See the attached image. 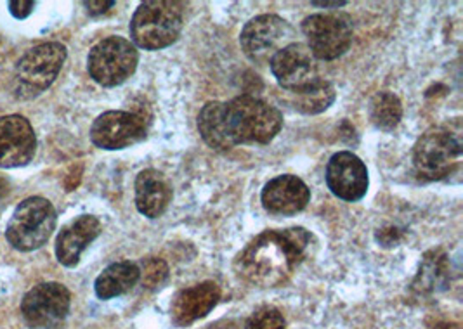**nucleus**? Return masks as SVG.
<instances>
[{
    "instance_id": "nucleus-18",
    "label": "nucleus",
    "mask_w": 463,
    "mask_h": 329,
    "mask_svg": "<svg viewBox=\"0 0 463 329\" xmlns=\"http://www.w3.org/2000/svg\"><path fill=\"white\" fill-rule=\"evenodd\" d=\"M170 202L172 187L162 172L155 168L139 172L136 179V206L141 215L147 219H158L167 212Z\"/></svg>"
},
{
    "instance_id": "nucleus-7",
    "label": "nucleus",
    "mask_w": 463,
    "mask_h": 329,
    "mask_svg": "<svg viewBox=\"0 0 463 329\" xmlns=\"http://www.w3.org/2000/svg\"><path fill=\"white\" fill-rule=\"evenodd\" d=\"M137 62L139 52L132 42L124 37H108L90 49L87 70L94 82L117 87L134 75Z\"/></svg>"
},
{
    "instance_id": "nucleus-19",
    "label": "nucleus",
    "mask_w": 463,
    "mask_h": 329,
    "mask_svg": "<svg viewBox=\"0 0 463 329\" xmlns=\"http://www.w3.org/2000/svg\"><path fill=\"white\" fill-rule=\"evenodd\" d=\"M141 279V268L134 262H115L99 274L96 279V295L101 300H109L120 295H126L127 291L134 288Z\"/></svg>"
},
{
    "instance_id": "nucleus-8",
    "label": "nucleus",
    "mask_w": 463,
    "mask_h": 329,
    "mask_svg": "<svg viewBox=\"0 0 463 329\" xmlns=\"http://www.w3.org/2000/svg\"><path fill=\"white\" fill-rule=\"evenodd\" d=\"M307 49L317 60L334 61L344 56L353 43V24L345 14H313L302 21Z\"/></svg>"
},
{
    "instance_id": "nucleus-3",
    "label": "nucleus",
    "mask_w": 463,
    "mask_h": 329,
    "mask_svg": "<svg viewBox=\"0 0 463 329\" xmlns=\"http://www.w3.org/2000/svg\"><path fill=\"white\" fill-rule=\"evenodd\" d=\"M184 2L175 0H147L134 13L130 21L132 43L160 51L179 39L184 26Z\"/></svg>"
},
{
    "instance_id": "nucleus-5",
    "label": "nucleus",
    "mask_w": 463,
    "mask_h": 329,
    "mask_svg": "<svg viewBox=\"0 0 463 329\" xmlns=\"http://www.w3.org/2000/svg\"><path fill=\"white\" fill-rule=\"evenodd\" d=\"M58 213L52 203L41 196L23 200L5 227L9 245L20 251L43 248L56 230Z\"/></svg>"
},
{
    "instance_id": "nucleus-2",
    "label": "nucleus",
    "mask_w": 463,
    "mask_h": 329,
    "mask_svg": "<svg viewBox=\"0 0 463 329\" xmlns=\"http://www.w3.org/2000/svg\"><path fill=\"white\" fill-rule=\"evenodd\" d=\"M224 118L234 146L269 145L283 127L281 111L253 96L224 103Z\"/></svg>"
},
{
    "instance_id": "nucleus-27",
    "label": "nucleus",
    "mask_w": 463,
    "mask_h": 329,
    "mask_svg": "<svg viewBox=\"0 0 463 329\" xmlns=\"http://www.w3.org/2000/svg\"><path fill=\"white\" fill-rule=\"evenodd\" d=\"M115 5L113 0H99V2H84V7L90 16H101Z\"/></svg>"
},
{
    "instance_id": "nucleus-26",
    "label": "nucleus",
    "mask_w": 463,
    "mask_h": 329,
    "mask_svg": "<svg viewBox=\"0 0 463 329\" xmlns=\"http://www.w3.org/2000/svg\"><path fill=\"white\" fill-rule=\"evenodd\" d=\"M37 4L35 2H26V0H23V2H9V7H11V14L14 16V18H18V20H24V18H28L32 13H33V7H35Z\"/></svg>"
},
{
    "instance_id": "nucleus-6",
    "label": "nucleus",
    "mask_w": 463,
    "mask_h": 329,
    "mask_svg": "<svg viewBox=\"0 0 463 329\" xmlns=\"http://www.w3.org/2000/svg\"><path fill=\"white\" fill-rule=\"evenodd\" d=\"M66 56V47L60 42H45L30 49L16 64V94L22 99L41 96L58 79Z\"/></svg>"
},
{
    "instance_id": "nucleus-11",
    "label": "nucleus",
    "mask_w": 463,
    "mask_h": 329,
    "mask_svg": "<svg viewBox=\"0 0 463 329\" xmlns=\"http://www.w3.org/2000/svg\"><path fill=\"white\" fill-rule=\"evenodd\" d=\"M146 122L141 115L130 111H106L90 127L92 145L117 151L146 139Z\"/></svg>"
},
{
    "instance_id": "nucleus-25",
    "label": "nucleus",
    "mask_w": 463,
    "mask_h": 329,
    "mask_svg": "<svg viewBox=\"0 0 463 329\" xmlns=\"http://www.w3.org/2000/svg\"><path fill=\"white\" fill-rule=\"evenodd\" d=\"M245 329H285V317L274 307H260L247 319Z\"/></svg>"
},
{
    "instance_id": "nucleus-28",
    "label": "nucleus",
    "mask_w": 463,
    "mask_h": 329,
    "mask_svg": "<svg viewBox=\"0 0 463 329\" xmlns=\"http://www.w3.org/2000/svg\"><path fill=\"white\" fill-rule=\"evenodd\" d=\"M9 193H11V183L4 175H0V203L9 196Z\"/></svg>"
},
{
    "instance_id": "nucleus-9",
    "label": "nucleus",
    "mask_w": 463,
    "mask_h": 329,
    "mask_svg": "<svg viewBox=\"0 0 463 329\" xmlns=\"http://www.w3.org/2000/svg\"><path fill=\"white\" fill-rule=\"evenodd\" d=\"M294 30L290 23L276 14H260L249 21L240 35L245 56L255 64H268L274 56L292 43Z\"/></svg>"
},
{
    "instance_id": "nucleus-20",
    "label": "nucleus",
    "mask_w": 463,
    "mask_h": 329,
    "mask_svg": "<svg viewBox=\"0 0 463 329\" xmlns=\"http://www.w3.org/2000/svg\"><path fill=\"white\" fill-rule=\"evenodd\" d=\"M198 130L212 149L230 151L234 147L226 127L224 103L221 101H211L202 108L198 115Z\"/></svg>"
},
{
    "instance_id": "nucleus-24",
    "label": "nucleus",
    "mask_w": 463,
    "mask_h": 329,
    "mask_svg": "<svg viewBox=\"0 0 463 329\" xmlns=\"http://www.w3.org/2000/svg\"><path fill=\"white\" fill-rule=\"evenodd\" d=\"M141 277H143V285L147 289L162 288L169 277V266L160 258H147L143 262Z\"/></svg>"
},
{
    "instance_id": "nucleus-22",
    "label": "nucleus",
    "mask_w": 463,
    "mask_h": 329,
    "mask_svg": "<svg viewBox=\"0 0 463 329\" xmlns=\"http://www.w3.org/2000/svg\"><path fill=\"white\" fill-rule=\"evenodd\" d=\"M370 120L382 132H391L400 125L402 118V104L392 92H379L372 98L368 106Z\"/></svg>"
},
{
    "instance_id": "nucleus-16",
    "label": "nucleus",
    "mask_w": 463,
    "mask_h": 329,
    "mask_svg": "<svg viewBox=\"0 0 463 329\" xmlns=\"http://www.w3.org/2000/svg\"><path fill=\"white\" fill-rule=\"evenodd\" d=\"M260 200L269 213L290 217L302 212L311 202V191L297 175L285 174L264 185Z\"/></svg>"
},
{
    "instance_id": "nucleus-10",
    "label": "nucleus",
    "mask_w": 463,
    "mask_h": 329,
    "mask_svg": "<svg viewBox=\"0 0 463 329\" xmlns=\"http://www.w3.org/2000/svg\"><path fill=\"white\" fill-rule=\"evenodd\" d=\"M71 293L61 283H43L23 296L24 323L33 329L58 328L70 314Z\"/></svg>"
},
{
    "instance_id": "nucleus-14",
    "label": "nucleus",
    "mask_w": 463,
    "mask_h": 329,
    "mask_svg": "<svg viewBox=\"0 0 463 329\" xmlns=\"http://www.w3.org/2000/svg\"><path fill=\"white\" fill-rule=\"evenodd\" d=\"M37 151V136L22 115L0 118V168H18L30 164Z\"/></svg>"
},
{
    "instance_id": "nucleus-12",
    "label": "nucleus",
    "mask_w": 463,
    "mask_h": 329,
    "mask_svg": "<svg viewBox=\"0 0 463 329\" xmlns=\"http://www.w3.org/2000/svg\"><path fill=\"white\" fill-rule=\"evenodd\" d=\"M269 64L276 82L288 92L304 90L321 80L317 58L307 45L300 42H292L283 47Z\"/></svg>"
},
{
    "instance_id": "nucleus-4",
    "label": "nucleus",
    "mask_w": 463,
    "mask_h": 329,
    "mask_svg": "<svg viewBox=\"0 0 463 329\" xmlns=\"http://www.w3.org/2000/svg\"><path fill=\"white\" fill-rule=\"evenodd\" d=\"M462 127L439 125L427 130L413 147V166L421 181L434 183L451 175L462 160Z\"/></svg>"
},
{
    "instance_id": "nucleus-15",
    "label": "nucleus",
    "mask_w": 463,
    "mask_h": 329,
    "mask_svg": "<svg viewBox=\"0 0 463 329\" xmlns=\"http://www.w3.org/2000/svg\"><path fill=\"white\" fill-rule=\"evenodd\" d=\"M221 300V288L215 281H203L190 288L181 289L172 304L170 317L179 328L190 326L193 323L207 317Z\"/></svg>"
},
{
    "instance_id": "nucleus-23",
    "label": "nucleus",
    "mask_w": 463,
    "mask_h": 329,
    "mask_svg": "<svg viewBox=\"0 0 463 329\" xmlns=\"http://www.w3.org/2000/svg\"><path fill=\"white\" fill-rule=\"evenodd\" d=\"M446 270H448L446 268V257L441 255V251L432 249L423 258L420 274H419V277L415 281V287L420 288L421 291L436 288V285H439L442 277L446 276Z\"/></svg>"
},
{
    "instance_id": "nucleus-13",
    "label": "nucleus",
    "mask_w": 463,
    "mask_h": 329,
    "mask_svg": "<svg viewBox=\"0 0 463 329\" xmlns=\"http://www.w3.org/2000/svg\"><path fill=\"white\" fill-rule=\"evenodd\" d=\"M368 168L351 151H338L326 164V185L344 202H359L368 193Z\"/></svg>"
},
{
    "instance_id": "nucleus-29",
    "label": "nucleus",
    "mask_w": 463,
    "mask_h": 329,
    "mask_svg": "<svg viewBox=\"0 0 463 329\" xmlns=\"http://www.w3.org/2000/svg\"><path fill=\"white\" fill-rule=\"evenodd\" d=\"M347 2H311V5L315 7H326V9H338V7H344Z\"/></svg>"
},
{
    "instance_id": "nucleus-1",
    "label": "nucleus",
    "mask_w": 463,
    "mask_h": 329,
    "mask_svg": "<svg viewBox=\"0 0 463 329\" xmlns=\"http://www.w3.org/2000/svg\"><path fill=\"white\" fill-rule=\"evenodd\" d=\"M315 236L304 227L271 229L255 236L234 258V272L260 288L285 285L307 258Z\"/></svg>"
},
{
    "instance_id": "nucleus-21",
    "label": "nucleus",
    "mask_w": 463,
    "mask_h": 329,
    "mask_svg": "<svg viewBox=\"0 0 463 329\" xmlns=\"http://www.w3.org/2000/svg\"><path fill=\"white\" fill-rule=\"evenodd\" d=\"M290 94H292L290 103L298 113H304V115H319L326 111L337 98L334 85L326 80H319L304 90L290 92Z\"/></svg>"
},
{
    "instance_id": "nucleus-17",
    "label": "nucleus",
    "mask_w": 463,
    "mask_h": 329,
    "mask_svg": "<svg viewBox=\"0 0 463 329\" xmlns=\"http://www.w3.org/2000/svg\"><path fill=\"white\" fill-rule=\"evenodd\" d=\"M101 229L99 219L94 215H82L66 224L56 238L54 251L58 262L64 268L79 266L85 248L101 234Z\"/></svg>"
}]
</instances>
